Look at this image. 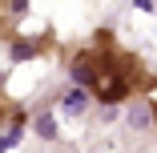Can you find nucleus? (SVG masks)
Returning <instances> with one entry per match:
<instances>
[{
  "mask_svg": "<svg viewBox=\"0 0 157 153\" xmlns=\"http://www.w3.org/2000/svg\"><path fill=\"white\" fill-rule=\"evenodd\" d=\"M73 77H77V85H85L105 105L129 101V97H145V93L157 89V69L145 65L137 52H129L109 28H97L89 36V44L77 48Z\"/></svg>",
  "mask_w": 157,
  "mask_h": 153,
  "instance_id": "f257e3e1",
  "label": "nucleus"
},
{
  "mask_svg": "<svg viewBox=\"0 0 157 153\" xmlns=\"http://www.w3.org/2000/svg\"><path fill=\"white\" fill-rule=\"evenodd\" d=\"M8 121H24V113H20L16 101H8L4 93H0V125H8Z\"/></svg>",
  "mask_w": 157,
  "mask_h": 153,
  "instance_id": "7ed1b4c3",
  "label": "nucleus"
},
{
  "mask_svg": "<svg viewBox=\"0 0 157 153\" xmlns=\"http://www.w3.org/2000/svg\"><path fill=\"white\" fill-rule=\"evenodd\" d=\"M20 20H24V0H0V40H16Z\"/></svg>",
  "mask_w": 157,
  "mask_h": 153,
  "instance_id": "f03ea898",
  "label": "nucleus"
},
{
  "mask_svg": "<svg viewBox=\"0 0 157 153\" xmlns=\"http://www.w3.org/2000/svg\"><path fill=\"white\" fill-rule=\"evenodd\" d=\"M153 129H157V101H153Z\"/></svg>",
  "mask_w": 157,
  "mask_h": 153,
  "instance_id": "20e7f679",
  "label": "nucleus"
}]
</instances>
